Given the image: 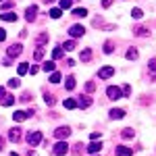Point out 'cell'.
Returning <instances> with one entry per match:
<instances>
[{"label": "cell", "instance_id": "1", "mask_svg": "<svg viewBox=\"0 0 156 156\" xmlns=\"http://www.w3.org/2000/svg\"><path fill=\"white\" fill-rule=\"evenodd\" d=\"M25 140H27L29 146H37L40 142H42V133L40 131H29L27 135H25Z\"/></svg>", "mask_w": 156, "mask_h": 156}, {"label": "cell", "instance_id": "2", "mask_svg": "<svg viewBox=\"0 0 156 156\" xmlns=\"http://www.w3.org/2000/svg\"><path fill=\"white\" fill-rule=\"evenodd\" d=\"M106 96L110 98V100H119V98L123 96V90L117 87V85H110V87L106 90Z\"/></svg>", "mask_w": 156, "mask_h": 156}, {"label": "cell", "instance_id": "3", "mask_svg": "<svg viewBox=\"0 0 156 156\" xmlns=\"http://www.w3.org/2000/svg\"><path fill=\"white\" fill-rule=\"evenodd\" d=\"M21 129H19V127H12L11 131H9V140H11L12 144H19V142H21V137H23V135H21Z\"/></svg>", "mask_w": 156, "mask_h": 156}, {"label": "cell", "instance_id": "4", "mask_svg": "<svg viewBox=\"0 0 156 156\" xmlns=\"http://www.w3.org/2000/svg\"><path fill=\"white\" fill-rule=\"evenodd\" d=\"M21 52H23V46H21V44H11V46H9V50H6L9 58H15V56H19Z\"/></svg>", "mask_w": 156, "mask_h": 156}, {"label": "cell", "instance_id": "5", "mask_svg": "<svg viewBox=\"0 0 156 156\" xmlns=\"http://www.w3.org/2000/svg\"><path fill=\"white\" fill-rule=\"evenodd\" d=\"M85 34V27L83 25H73L71 29H69V36L73 37V40H75V37H81Z\"/></svg>", "mask_w": 156, "mask_h": 156}, {"label": "cell", "instance_id": "6", "mask_svg": "<svg viewBox=\"0 0 156 156\" xmlns=\"http://www.w3.org/2000/svg\"><path fill=\"white\" fill-rule=\"evenodd\" d=\"M69 135H71V129H69V127H58V129L54 131V137L60 140V142H62V140H67Z\"/></svg>", "mask_w": 156, "mask_h": 156}, {"label": "cell", "instance_id": "7", "mask_svg": "<svg viewBox=\"0 0 156 156\" xmlns=\"http://www.w3.org/2000/svg\"><path fill=\"white\" fill-rule=\"evenodd\" d=\"M56 156H65L67 152H69V146H67V142H58V144L54 146V150H52Z\"/></svg>", "mask_w": 156, "mask_h": 156}, {"label": "cell", "instance_id": "8", "mask_svg": "<svg viewBox=\"0 0 156 156\" xmlns=\"http://www.w3.org/2000/svg\"><path fill=\"white\" fill-rule=\"evenodd\" d=\"M98 75H100V79H108V77L115 75V67H102V69L98 71Z\"/></svg>", "mask_w": 156, "mask_h": 156}, {"label": "cell", "instance_id": "9", "mask_svg": "<svg viewBox=\"0 0 156 156\" xmlns=\"http://www.w3.org/2000/svg\"><path fill=\"white\" fill-rule=\"evenodd\" d=\"M36 17H37V6H36V4H34V6H27V11H25V19H27V21H34Z\"/></svg>", "mask_w": 156, "mask_h": 156}, {"label": "cell", "instance_id": "10", "mask_svg": "<svg viewBox=\"0 0 156 156\" xmlns=\"http://www.w3.org/2000/svg\"><path fill=\"white\" fill-rule=\"evenodd\" d=\"M77 100H79V106H81V108H90V106H92V96H87V94H85V96L81 94Z\"/></svg>", "mask_w": 156, "mask_h": 156}, {"label": "cell", "instance_id": "11", "mask_svg": "<svg viewBox=\"0 0 156 156\" xmlns=\"http://www.w3.org/2000/svg\"><path fill=\"white\" fill-rule=\"evenodd\" d=\"M117 156H133V150L127 146H117Z\"/></svg>", "mask_w": 156, "mask_h": 156}, {"label": "cell", "instance_id": "12", "mask_svg": "<svg viewBox=\"0 0 156 156\" xmlns=\"http://www.w3.org/2000/svg\"><path fill=\"white\" fill-rule=\"evenodd\" d=\"M100 150H102V142H92V144L87 146V152L90 154H98Z\"/></svg>", "mask_w": 156, "mask_h": 156}, {"label": "cell", "instance_id": "13", "mask_svg": "<svg viewBox=\"0 0 156 156\" xmlns=\"http://www.w3.org/2000/svg\"><path fill=\"white\" fill-rule=\"evenodd\" d=\"M133 34H135V36H140V37H144V36L150 34V29L144 27V25H137V27H133Z\"/></svg>", "mask_w": 156, "mask_h": 156}, {"label": "cell", "instance_id": "14", "mask_svg": "<svg viewBox=\"0 0 156 156\" xmlns=\"http://www.w3.org/2000/svg\"><path fill=\"white\" fill-rule=\"evenodd\" d=\"M125 117V110L123 108H112L110 110V119H123Z\"/></svg>", "mask_w": 156, "mask_h": 156}, {"label": "cell", "instance_id": "15", "mask_svg": "<svg viewBox=\"0 0 156 156\" xmlns=\"http://www.w3.org/2000/svg\"><path fill=\"white\" fill-rule=\"evenodd\" d=\"M42 69L46 73H54V69H56V65H54V60H46L44 65H42Z\"/></svg>", "mask_w": 156, "mask_h": 156}, {"label": "cell", "instance_id": "16", "mask_svg": "<svg viewBox=\"0 0 156 156\" xmlns=\"http://www.w3.org/2000/svg\"><path fill=\"white\" fill-rule=\"evenodd\" d=\"M12 119H15V123H21V121L27 119V112H23V110H17V112L12 115Z\"/></svg>", "mask_w": 156, "mask_h": 156}, {"label": "cell", "instance_id": "17", "mask_svg": "<svg viewBox=\"0 0 156 156\" xmlns=\"http://www.w3.org/2000/svg\"><path fill=\"white\" fill-rule=\"evenodd\" d=\"M77 106H79V102H75L73 98H67V100H65V108H67V110H73V108H77Z\"/></svg>", "mask_w": 156, "mask_h": 156}, {"label": "cell", "instance_id": "18", "mask_svg": "<svg viewBox=\"0 0 156 156\" xmlns=\"http://www.w3.org/2000/svg\"><path fill=\"white\" fill-rule=\"evenodd\" d=\"M79 58L83 60V62H87V60H92V50H90V48L81 50V54H79Z\"/></svg>", "mask_w": 156, "mask_h": 156}, {"label": "cell", "instance_id": "19", "mask_svg": "<svg viewBox=\"0 0 156 156\" xmlns=\"http://www.w3.org/2000/svg\"><path fill=\"white\" fill-rule=\"evenodd\" d=\"M29 65L27 62H19V67H17V71H19V75H25V73H29Z\"/></svg>", "mask_w": 156, "mask_h": 156}, {"label": "cell", "instance_id": "20", "mask_svg": "<svg viewBox=\"0 0 156 156\" xmlns=\"http://www.w3.org/2000/svg\"><path fill=\"white\" fill-rule=\"evenodd\" d=\"M0 19H2V21H17V15H15V12H2Z\"/></svg>", "mask_w": 156, "mask_h": 156}, {"label": "cell", "instance_id": "21", "mask_svg": "<svg viewBox=\"0 0 156 156\" xmlns=\"http://www.w3.org/2000/svg\"><path fill=\"white\" fill-rule=\"evenodd\" d=\"M44 100H46L48 106H54V104H56V96H54V94H44Z\"/></svg>", "mask_w": 156, "mask_h": 156}, {"label": "cell", "instance_id": "22", "mask_svg": "<svg viewBox=\"0 0 156 156\" xmlns=\"http://www.w3.org/2000/svg\"><path fill=\"white\" fill-rule=\"evenodd\" d=\"M37 46H40V48H42V46H44V44H46V42H48V34H40V36H37Z\"/></svg>", "mask_w": 156, "mask_h": 156}, {"label": "cell", "instance_id": "23", "mask_svg": "<svg viewBox=\"0 0 156 156\" xmlns=\"http://www.w3.org/2000/svg\"><path fill=\"white\" fill-rule=\"evenodd\" d=\"M121 137H123V140H131L133 137V129H129V127L123 129V131H121Z\"/></svg>", "mask_w": 156, "mask_h": 156}, {"label": "cell", "instance_id": "24", "mask_svg": "<svg viewBox=\"0 0 156 156\" xmlns=\"http://www.w3.org/2000/svg\"><path fill=\"white\" fill-rule=\"evenodd\" d=\"M75 46H77L75 40H67V42L62 44V50H75Z\"/></svg>", "mask_w": 156, "mask_h": 156}, {"label": "cell", "instance_id": "25", "mask_svg": "<svg viewBox=\"0 0 156 156\" xmlns=\"http://www.w3.org/2000/svg\"><path fill=\"white\" fill-rule=\"evenodd\" d=\"M125 56H127V60H135V58H137V50H135V48H129Z\"/></svg>", "mask_w": 156, "mask_h": 156}, {"label": "cell", "instance_id": "26", "mask_svg": "<svg viewBox=\"0 0 156 156\" xmlns=\"http://www.w3.org/2000/svg\"><path fill=\"white\" fill-rule=\"evenodd\" d=\"M81 150H83V144H75L73 146V156H81Z\"/></svg>", "mask_w": 156, "mask_h": 156}, {"label": "cell", "instance_id": "27", "mask_svg": "<svg viewBox=\"0 0 156 156\" xmlns=\"http://www.w3.org/2000/svg\"><path fill=\"white\" fill-rule=\"evenodd\" d=\"M85 15H87L85 9H75V11H73V17H77V19H81V17H85Z\"/></svg>", "mask_w": 156, "mask_h": 156}, {"label": "cell", "instance_id": "28", "mask_svg": "<svg viewBox=\"0 0 156 156\" xmlns=\"http://www.w3.org/2000/svg\"><path fill=\"white\" fill-rule=\"evenodd\" d=\"M60 12H62V9H50L48 17H52V19H58V17H60Z\"/></svg>", "mask_w": 156, "mask_h": 156}, {"label": "cell", "instance_id": "29", "mask_svg": "<svg viewBox=\"0 0 156 156\" xmlns=\"http://www.w3.org/2000/svg\"><path fill=\"white\" fill-rule=\"evenodd\" d=\"M12 102H15V96H11V94H6V98L2 100V104H4V106H12Z\"/></svg>", "mask_w": 156, "mask_h": 156}, {"label": "cell", "instance_id": "30", "mask_svg": "<svg viewBox=\"0 0 156 156\" xmlns=\"http://www.w3.org/2000/svg\"><path fill=\"white\" fill-rule=\"evenodd\" d=\"M60 56H62V46H56L52 50V58H60Z\"/></svg>", "mask_w": 156, "mask_h": 156}, {"label": "cell", "instance_id": "31", "mask_svg": "<svg viewBox=\"0 0 156 156\" xmlns=\"http://www.w3.org/2000/svg\"><path fill=\"white\" fill-rule=\"evenodd\" d=\"M65 85H67V90H73V87H75V77H67V81H65Z\"/></svg>", "mask_w": 156, "mask_h": 156}, {"label": "cell", "instance_id": "32", "mask_svg": "<svg viewBox=\"0 0 156 156\" xmlns=\"http://www.w3.org/2000/svg\"><path fill=\"white\" fill-rule=\"evenodd\" d=\"M58 4H60V9H71L73 0H58Z\"/></svg>", "mask_w": 156, "mask_h": 156}, {"label": "cell", "instance_id": "33", "mask_svg": "<svg viewBox=\"0 0 156 156\" xmlns=\"http://www.w3.org/2000/svg\"><path fill=\"white\" fill-rule=\"evenodd\" d=\"M58 81H60V73L54 71L52 75H50V83H58Z\"/></svg>", "mask_w": 156, "mask_h": 156}, {"label": "cell", "instance_id": "34", "mask_svg": "<svg viewBox=\"0 0 156 156\" xmlns=\"http://www.w3.org/2000/svg\"><path fill=\"white\" fill-rule=\"evenodd\" d=\"M94 90H96V83H94V81H87V83H85V92H87V94H92Z\"/></svg>", "mask_w": 156, "mask_h": 156}, {"label": "cell", "instance_id": "35", "mask_svg": "<svg viewBox=\"0 0 156 156\" xmlns=\"http://www.w3.org/2000/svg\"><path fill=\"white\" fill-rule=\"evenodd\" d=\"M148 67H150V71H152V75H154V79H156V58L150 60V62H148Z\"/></svg>", "mask_w": 156, "mask_h": 156}, {"label": "cell", "instance_id": "36", "mask_svg": "<svg viewBox=\"0 0 156 156\" xmlns=\"http://www.w3.org/2000/svg\"><path fill=\"white\" fill-rule=\"evenodd\" d=\"M142 15H144V12H142V9H133V11H131V17H133V19H142Z\"/></svg>", "mask_w": 156, "mask_h": 156}, {"label": "cell", "instance_id": "37", "mask_svg": "<svg viewBox=\"0 0 156 156\" xmlns=\"http://www.w3.org/2000/svg\"><path fill=\"white\" fill-rule=\"evenodd\" d=\"M112 50H115V44H112V42H106V44H104V52H106V54H110Z\"/></svg>", "mask_w": 156, "mask_h": 156}, {"label": "cell", "instance_id": "38", "mask_svg": "<svg viewBox=\"0 0 156 156\" xmlns=\"http://www.w3.org/2000/svg\"><path fill=\"white\" fill-rule=\"evenodd\" d=\"M34 58H36V60H42V58H44V48H37L36 54H34Z\"/></svg>", "mask_w": 156, "mask_h": 156}, {"label": "cell", "instance_id": "39", "mask_svg": "<svg viewBox=\"0 0 156 156\" xmlns=\"http://www.w3.org/2000/svg\"><path fill=\"white\" fill-rule=\"evenodd\" d=\"M12 6H15V2H11V0H6V2L2 4V11H6V12H9V11L12 9Z\"/></svg>", "mask_w": 156, "mask_h": 156}, {"label": "cell", "instance_id": "40", "mask_svg": "<svg viewBox=\"0 0 156 156\" xmlns=\"http://www.w3.org/2000/svg\"><path fill=\"white\" fill-rule=\"evenodd\" d=\"M19 83H21V81H19L17 77H12V79H9V87H19Z\"/></svg>", "mask_w": 156, "mask_h": 156}, {"label": "cell", "instance_id": "41", "mask_svg": "<svg viewBox=\"0 0 156 156\" xmlns=\"http://www.w3.org/2000/svg\"><path fill=\"white\" fill-rule=\"evenodd\" d=\"M131 94V87H129V83H125L123 85V96H129Z\"/></svg>", "mask_w": 156, "mask_h": 156}, {"label": "cell", "instance_id": "42", "mask_svg": "<svg viewBox=\"0 0 156 156\" xmlns=\"http://www.w3.org/2000/svg\"><path fill=\"white\" fill-rule=\"evenodd\" d=\"M29 100H31V94H29V92H25L23 96H21V102H29Z\"/></svg>", "mask_w": 156, "mask_h": 156}, {"label": "cell", "instance_id": "43", "mask_svg": "<svg viewBox=\"0 0 156 156\" xmlns=\"http://www.w3.org/2000/svg\"><path fill=\"white\" fill-rule=\"evenodd\" d=\"M4 40H6V31H4V29H0V42H4Z\"/></svg>", "mask_w": 156, "mask_h": 156}, {"label": "cell", "instance_id": "44", "mask_svg": "<svg viewBox=\"0 0 156 156\" xmlns=\"http://www.w3.org/2000/svg\"><path fill=\"white\" fill-rule=\"evenodd\" d=\"M4 98H6V90H4V87H0V100H4Z\"/></svg>", "mask_w": 156, "mask_h": 156}, {"label": "cell", "instance_id": "45", "mask_svg": "<svg viewBox=\"0 0 156 156\" xmlns=\"http://www.w3.org/2000/svg\"><path fill=\"white\" fill-rule=\"evenodd\" d=\"M110 4H112V0H102V6H104V9H108Z\"/></svg>", "mask_w": 156, "mask_h": 156}, {"label": "cell", "instance_id": "46", "mask_svg": "<svg viewBox=\"0 0 156 156\" xmlns=\"http://www.w3.org/2000/svg\"><path fill=\"white\" fill-rule=\"evenodd\" d=\"M37 71H40V67H36V65H34V67H31V69H29V73H31V75H36Z\"/></svg>", "mask_w": 156, "mask_h": 156}, {"label": "cell", "instance_id": "47", "mask_svg": "<svg viewBox=\"0 0 156 156\" xmlns=\"http://www.w3.org/2000/svg\"><path fill=\"white\" fill-rule=\"evenodd\" d=\"M90 137H92V142H98V137H100V133H92Z\"/></svg>", "mask_w": 156, "mask_h": 156}, {"label": "cell", "instance_id": "48", "mask_svg": "<svg viewBox=\"0 0 156 156\" xmlns=\"http://www.w3.org/2000/svg\"><path fill=\"white\" fill-rule=\"evenodd\" d=\"M2 148H4V140L0 137V150H2Z\"/></svg>", "mask_w": 156, "mask_h": 156}, {"label": "cell", "instance_id": "49", "mask_svg": "<svg viewBox=\"0 0 156 156\" xmlns=\"http://www.w3.org/2000/svg\"><path fill=\"white\" fill-rule=\"evenodd\" d=\"M46 2H48V4H50V2H54V0H46Z\"/></svg>", "mask_w": 156, "mask_h": 156}, {"label": "cell", "instance_id": "50", "mask_svg": "<svg viewBox=\"0 0 156 156\" xmlns=\"http://www.w3.org/2000/svg\"><path fill=\"white\" fill-rule=\"evenodd\" d=\"M11 156H19V154H15V152H12V154H11Z\"/></svg>", "mask_w": 156, "mask_h": 156}]
</instances>
